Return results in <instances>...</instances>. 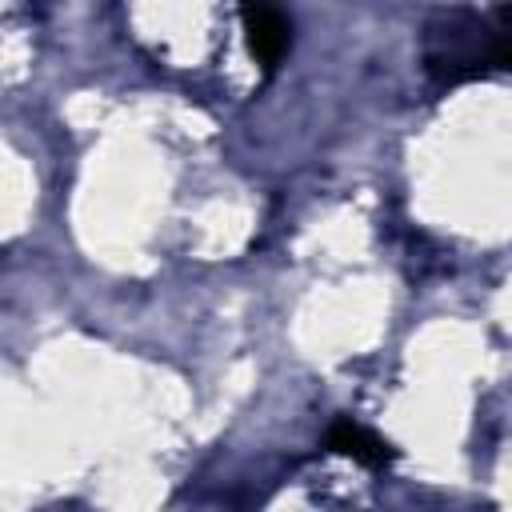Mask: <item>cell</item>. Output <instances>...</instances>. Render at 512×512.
<instances>
[{
	"label": "cell",
	"mask_w": 512,
	"mask_h": 512,
	"mask_svg": "<svg viewBox=\"0 0 512 512\" xmlns=\"http://www.w3.org/2000/svg\"><path fill=\"white\" fill-rule=\"evenodd\" d=\"M240 20H244V40H248V52L256 56V64L264 72H276V64L288 52V40H292L288 16L268 4H248V8H240Z\"/></svg>",
	"instance_id": "6da1fadb"
},
{
	"label": "cell",
	"mask_w": 512,
	"mask_h": 512,
	"mask_svg": "<svg viewBox=\"0 0 512 512\" xmlns=\"http://www.w3.org/2000/svg\"><path fill=\"white\" fill-rule=\"evenodd\" d=\"M324 444H328L332 452H340V456H352V460L364 464V468H384V464L396 456V448H392L388 440H380L376 432H368V428L356 424L352 416H336L332 428L324 432Z\"/></svg>",
	"instance_id": "7a4b0ae2"
}]
</instances>
